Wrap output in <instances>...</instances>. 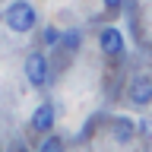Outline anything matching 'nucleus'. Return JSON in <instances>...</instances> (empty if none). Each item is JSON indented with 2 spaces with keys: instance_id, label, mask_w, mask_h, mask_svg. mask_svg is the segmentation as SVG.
<instances>
[{
  "instance_id": "nucleus-1",
  "label": "nucleus",
  "mask_w": 152,
  "mask_h": 152,
  "mask_svg": "<svg viewBox=\"0 0 152 152\" xmlns=\"http://www.w3.org/2000/svg\"><path fill=\"white\" fill-rule=\"evenodd\" d=\"M0 16H7V26L13 32H32L35 22H38V13L28 0H13L7 7V13H0Z\"/></svg>"
},
{
  "instance_id": "nucleus-2",
  "label": "nucleus",
  "mask_w": 152,
  "mask_h": 152,
  "mask_svg": "<svg viewBox=\"0 0 152 152\" xmlns=\"http://www.w3.org/2000/svg\"><path fill=\"white\" fill-rule=\"evenodd\" d=\"M48 76H51V64H48V57L45 54H28L26 57V79L32 86H35V89H41V86L48 83Z\"/></svg>"
},
{
  "instance_id": "nucleus-3",
  "label": "nucleus",
  "mask_w": 152,
  "mask_h": 152,
  "mask_svg": "<svg viewBox=\"0 0 152 152\" xmlns=\"http://www.w3.org/2000/svg\"><path fill=\"white\" fill-rule=\"evenodd\" d=\"M127 98H130V104H136V108L152 104V79L149 76H133L130 86H127Z\"/></svg>"
},
{
  "instance_id": "nucleus-4",
  "label": "nucleus",
  "mask_w": 152,
  "mask_h": 152,
  "mask_svg": "<svg viewBox=\"0 0 152 152\" xmlns=\"http://www.w3.org/2000/svg\"><path fill=\"white\" fill-rule=\"evenodd\" d=\"M32 130L38 133H51L54 130V104H38L35 111H32Z\"/></svg>"
},
{
  "instance_id": "nucleus-5",
  "label": "nucleus",
  "mask_w": 152,
  "mask_h": 152,
  "mask_svg": "<svg viewBox=\"0 0 152 152\" xmlns=\"http://www.w3.org/2000/svg\"><path fill=\"white\" fill-rule=\"evenodd\" d=\"M98 48H102L104 54H121L124 51V35H121V28H102L98 32Z\"/></svg>"
},
{
  "instance_id": "nucleus-6",
  "label": "nucleus",
  "mask_w": 152,
  "mask_h": 152,
  "mask_svg": "<svg viewBox=\"0 0 152 152\" xmlns=\"http://www.w3.org/2000/svg\"><path fill=\"white\" fill-rule=\"evenodd\" d=\"M133 136H136V124H133L130 117H117V121H114V140L117 142H130Z\"/></svg>"
},
{
  "instance_id": "nucleus-7",
  "label": "nucleus",
  "mask_w": 152,
  "mask_h": 152,
  "mask_svg": "<svg viewBox=\"0 0 152 152\" xmlns=\"http://www.w3.org/2000/svg\"><path fill=\"white\" fill-rule=\"evenodd\" d=\"M60 41H64V45L70 48V51H76V48L83 45V35H79V32H76V28H70V32H66V35H60Z\"/></svg>"
},
{
  "instance_id": "nucleus-8",
  "label": "nucleus",
  "mask_w": 152,
  "mask_h": 152,
  "mask_svg": "<svg viewBox=\"0 0 152 152\" xmlns=\"http://www.w3.org/2000/svg\"><path fill=\"white\" fill-rule=\"evenodd\" d=\"M38 152H64V140H60V136H48Z\"/></svg>"
},
{
  "instance_id": "nucleus-9",
  "label": "nucleus",
  "mask_w": 152,
  "mask_h": 152,
  "mask_svg": "<svg viewBox=\"0 0 152 152\" xmlns=\"http://www.w3.org/2000/svg\"><path fill=\"white\" fill-rule=\"evenodd\" d=\"M57 41H60V32H57L54 26H48L45 28V45H57Z\"/></svg>"
},
{
  "instance_id": "nucleus-10",
  "label": "nucleus",
  "mask_w": 152,
  "mask_h": 152,
  "mask_svg": "<svg viewBox=\"0 0 152 152\" xmlns=\"http://www.w3.org/2000/svg\"><path fill=\"white\" fill-rule=\"evenodd\" d=\"M102 3H104V7H108V10H117V7H121V3H124V0H102Z\"/></svg>"
},
{
  "instance_id": "nucleus-11",
  "label": "nucleus",
  "mask_w": 152,
  "mask_h": 152,
  "mask_svg": "<svg viewBox=\"0 0 152 152\" xmlns=\"http://www.w3.org/2000/svg\"><path fill=\"white\" fill-rule=\"evenodd\" d=\"M0 13H3V10H0Z\"/></svg>"
}]
</instances>
